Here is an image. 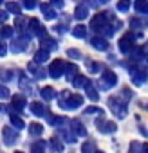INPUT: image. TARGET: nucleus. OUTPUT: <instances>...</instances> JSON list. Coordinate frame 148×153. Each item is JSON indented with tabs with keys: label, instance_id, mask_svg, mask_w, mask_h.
<instances>
[{
	"label": "nucleus",
	"instance_id": "c85d7f7f",
	"mask_svg": "<svg viewBox=\"0 0 148 153\" xmlns=\"http://www.w3.org/2000/svg\"><path fill=\"white\" fill-rule=\"evenodd\" d=\"M49 58H51V52H49V51H43V49H40V51L34 54V63H45Z\"/></svg>",
	"mask_w": 148,
	"mask_h": 153
},
{
	"label": "nucleus",
	"instance_id": "c03bdc74",
	"mask_svg": "<svg viewBox=\"0 0 148 153\" xmlns=\"http://www.w3.org/2000/svg\"><path fill=\"white\" fill-rule=\"evenodd\" d=\"M0 56H2V58L7 56V45H6L4 42H2V45H0Z\"/></svg>",
	"mask_w": 148,
	"mask_h": 153
},
{
	"label": "nucleus",
	"instance_id": "473e14b6",
	"mask_svg": "<svg viewBox=\"0 0 148 153\" xmlns=\"http://www.w3.org/2000/svg\"><path fill=\"white\" fill-rule=\"evenodd\" d=\"M6 11L15 13V15H20V13H22V6H20L18 2H7V4H6Z\"/></svg>",
	"mask_w": 148,
	"mask_h": 153
},
{
	"label": "nucleus",
	"instance_id": "f257e3e1",
	"mask_svg": "<svg viewBox=\"0 0 148 153\" xmlns=\"http://www.w3.org/2000/svg\"><path fill=\"white\" fill-rule=\"evenodd\" d=\"M83 105V96L80 94H72L69 90H63L60 99H58V106L61 110H76Z\"/></svg>",
	"mask_w": 148,
	"mask_h": 153
},
{
	"label": "nucleus",
	"instance_id": "49530a36",
	"mask_svg": "<svg viewBox=\"0 0 148 153\" xmlns=\"http://www.w3.org/2000/svg\"><path fill=\"white\" fill-rule=\"evenodd\" d=\"M143 148H144V153H148V144H143Z\"/></svg>",
	"mask_w": 148,
	"mask_h": 153
},
{
	"label": "nucleus",
	"instance_id": "8fccbe9b",
	"mask_svg": "<svg viewBox=\"0 0 148 153\" xmlns=\"http://www.w3.org/2000/svg\"><path fill=\"white\" fill-rule=\"evenodd\" d=\"M96 153H105V151H96Z\"/></svg>",
	"mask_w": 148,
	"mask_h": 153
},
{
	"label": "nucleus",
	"instance_id": "6ab92c4d",
	"mask_svg": "<svg viewBox=\"0 0 148 153\" xmlns=\"http://www.w3.org/2000/svg\"><path fill=\"white\" fill-rule=\"evenodd\" d=\"M29 72L33 74V78H36V79L45 78V74H47V70L40 68V67H38V63H29Z\"/></svg>",
	"mask_w": 148,
	"mask_h": 153
},
{
	"label": "nucleus",
	"instance_id": "c9c22d12",
	"mask_svg": "<svg viewBox=\"0 0 148 153\" xmlns=\"http://www.w3.org/2000/svg\"><path fill=\"white\" fill-rule=\"evenodd\" d=\"M116 7H117L119 13H126V11L130 9V0H119Z\"/></svg>",
	"mask_w": 148,
	"mask_h": 153
},
{
	"label": "nucleus",
	"instance_id": "7ed1b4c3",
	"mask_svg": "<svg viewBox=\"0 0 148 153\" xmlns=\"http://www.w3.org/2000/svg\"><path fill=\"white\" fill-rule=\"evenodd\" d=\"M116 83H117V76H116V72L110 70V68H105L103 74H101V81H98V88L107 92V90L114 88Z\"/></svg>",
	"mask_w": 148,
	"mask_h": 153
},
{
	"label": "nucleus",
	"instance_id": "37998d69",
	"mask_svg": "<svg viewBox=\"0 0 148 153\" xmlns=\"http://www.w3.org/2000/svg\"><path fill=\"white\" fill-rule=\"evenodd\" d=\"M0 96H2V99H7L11 94H9V88L6 85H2V88H0Z\"/></svg>",
	"mask_w": 148,
	"mask_h": 153
},
{
	"label": "nucleus",
	"instance_id": "cd10ccee",
	"mask_svg": "<svg viewBox=\"0 0 148 153\" xmlns=\"http://www.w3.org/2000/svg\"><path fill=\"white\" fill-rule=\"evenodd\" d=\"M47 149V142L45 140H34L31 144V153H43Z\"/></svg>",
	"mask_w": 148,
	"mask_h": 153
},
{
	"label": "nucleus",
	"instance_id": "0eeeda50",
	"mask_svg": "<svg viewBox=\"0 0 148 153\" xmlns=\"http://www.w3.org/2000/svg\"><path fill=\"white\" fill-rule=\"evenodd\" d=\"M117 47H119V52H121V54H130V52L134 51V34H132V33L125 34V36L117 42Z\"/></svg>",
	"mask_w": 148,
	"mask_h": 153
},
{
	"label": "nucleus",
	"instance_id": "423d86ee",
	"mask_svg": "<svg viewBox=\"0 0 148 153\" xmlns=\"http://www.w3.org/2000/svg\"><path fill=\"white\" fill-rule=\"evenodd\" d=\"M65 70H67V63L61 61V59H52L51 65H49V68H47L49 76H51V78H54V79H58L61 74H65Z\"/></svg>",
	"mask_w": 148,
	"mask_h": 153
},
{
	"label": "nucleus",
	"instance_id": "4c0bfd02",
	"mask_svg": "<svg viewBox=\"0 0 148 153\" xmlns=\"http://www.w3.org/2000/svg\"><path fill=\"white\" fill-rule=\"evenodd\" d=\"M67 56L70 59H81V52L78 49H67Z\"/></svg>",
	"mask_w": 148,
	"mask_h": 153
},
{
	"label": "nucleus",
	"instance_id": "2eb2a0df",
	"mask_svg": "<svg viewBox=\"0 0 148 153\" xmlns=\"http://www.w3.org/2000/svg\"><path fill=\"white\" fill-rule=\"evenodd\" d=\"M29 110H31V114H34L36 117H43V115H47L49 114V110L42 105V103H31V106H29Z\"/></svg>",
	"mask_w": 148,
	"mask_h": 153
},
{
	"label": "nucleus",
	"instance_id": "f8f14e48",
	"mask_svg": "<svg viewBox=\"0 0 148 153\" xmlns=\"http://www.w3.org/2000/svg\"><path fill=\"white\" fill-rule=\"evenodd\" d=\"M61 139H63L65 142H69V144H74L78 137H76V133L72 131L70 126H61Z\"/></svg>",
	"mask_w": 148,
	"mask_h": 153
},
{
	"label": "nucleus",
	"instance_id": "c756f323",
	"mask_svg": "<svg viewBox=\"0 0 148 153\" xmlns=\"http://www.w3.org/2000/svg\"><path fill=\"white\" fill-rule=\"evenodd\" d=\"M29 133H31V137H40L43 133V126L40 123H31L29 124Z\"/></svg>",
	"mask_w": 148,
	"mask_h": 153
},
{
	"label": "nucleus",
	"instance_id": "1a4fd4ad",
	"mask_svg": "<svg viewBox=\"0 0 148 153\" xmlns=\"http://www.w3.org/2000/svg\"><path fill=\"white\" fill-rule=\"evenodd\" d=\"M29 33L34 34V36H38V38H43L45 36V27L42 25V22L38 18H33L31 24H29Z\"/></svg>",
	"mask_w": 148,
	"mask_h": 153
},
{
	"label": "nucleus",
	"instance_id": "2f4dec72",
	"mask_svg": "<svg viewBox=\"0 0 148 153\" xmlns=\"http://www.w3.org/2000/svg\"><path fill=\"white\" fill-rule=\"evenodd\" d=\"M72 36H76V38H85V36H87V25H83V24L76 25V27L72 29Z\"/></svg>",
	"mask_w": 148,
	"mask_h": 153
},
{
	"label": "nucleus",
	"instance_id": "79ce46f5",
	"mask_svg": "<svg viewBox=\"0 0 148 153\" xmlns=\"http://www.w3.org/2000/svg\"><path fill=\"white\" fill-rule=\"evenodd\" d=\"M51 6H52V7H56V9H63L65 2H63V0H51Z\"/></svg>",
	"mask_w": 148,
	"mask_h": 153
},
{
	"label": "nucleus",
	"instance_id": "b1692460",
	"mask_svg": "<svg viewBox=\"0 0 148 153\" xmlns=\"http://www.w3.org/2000/svg\"><path fill=\"white\" fill-rule=\"evenodd\" d=\"M89 16V7L87 6H78L76 9H74V18H76V20H85Z\"/></svg>",
	"mask_w": 148,
	"mask_h": 153
},
{
	"label": "nucleus",
	"instance_id": "9d476101",
	"mask_svg": "<svg viewBox=\"0 0 148 153\" xmlns=\"http://www.w3.org/2000/svg\"><path fill=\"white\" fill-rule=\"evenodd\" d=\"M27 43H29V36H20V38H16V40L11 42V51L18 54V52H22V51H25Z\"/></svg>",
	"mask_w": 148,
	"mask_h": 153
},
{
	"label": "nucleus",
	"instance_id": "ddd939ff",
	"mask_svg": "<svg viewBox=\"0 0 148 153\" xmlns=\"http://www.w3.org/2000/svg\"><path fill=\"white\" fill-rule=\"evenodd\" d=\"M90 45L96 47L98 51H107V49H108V42H107L103 36H98V34L90 38Z\"/></svg>",
	"mask_w": 148,
	"mask_h": 153
},
{
	"label": "nucleus",
	"instance_id": "412c9836",
	"mask_svg": "<svg viewBox=\"0 0 148 153\" xmlns=\"http://www.w3.org/2000/svg\"><path fill=\"white\" fill-rule=\"evenodd\" d=\"M40 45H42V49H43V51H49V52H51V51H54V49L58 47V43H56L52 38H49V36H43V38L40 40Z\"/></svg>",
	"mask_w": 148,
	"mask_h": 153
},
{
	"label": "nucleus",
	"instance_id": "dca6fc26",
	"mask_svg": "<svg viewBox=\"0 0 148 153\" xmlns=\"http://www.w3.org/2000/svg\"><path fill=\"white\" fill-rule=\"evenodd\" d=\"M80 67L78 65H74V63H67V70H65V76H67V79L72 83V79L74 78H78L80 76V70H78Z\"/></svg>",
	"mask_w": 148,
	"mask_h": 153
},
{
	"label": "nucleus",
	"instance_id": "09e8293b",
	"mask_svg": "<svg viewBox=\"0 0 148 153\" xmlns=\"http://www.w3.org/2000/svg\"><path fill=\"white\" fill-rule=\"evenodd\" d=\"M101 2H103V4H105V2H110V0H101Z\"/></svg>",
	"mask_w": 148,
	"mask_h": 153
},
{
	"label": "nucleus",
	"instance_id": "6e6552de",
	"mask_svg": "<svg viewBox=\"0 0 148 153\" xmlns=\"http://www.w3.org/2000/svg\"><path fill=\"white\" fill-rule=\"evenodd\" d=\"M2 140L6 146H13L18 140V130H15L13 126H4L2 128Z\"/></svg>",
	"mask_w": 148,
	"mask_h": 153
},
{
	"label": "nucleus",
	"instance_id": "a211bd4d",
	"mask_svg": "<svg viewBox=\"0 0 148 153\" xmlns=\"http://www.w3.org/2000/svg\"><path fill=\"white\" fill-rule=\"evenodd\" d=\"M49 144H51V148L56 151V153H61L63 149H65V144H63V139L61 137H58V135H54V137H51V140H49Z\"/></svg>",
	"mask_w": 148,
	"mask_h": 153
},
{
	"label": "nucleus",
	"instance_id": "7c9ffc66",
	"mask_svg": "<svg viewBox=\"0 0 148 153\" xmlns=\"http://www.w3.org/2000/svg\"><path fill=\"white\" fill-rule=\"evenodd\" d=\"M96 142L94 140H85L81 144V153H96Z\"/></svg>",
	"mask_w": 148,
	"mask_h": 153
},
{
	"label": "nucleus",
	"instance_id": "4be33fe9",
	"mask_svg": "<svg viewBox=\"0 0 148 153\" xmlns=\"http://www.w3.org/2000/svg\"><path fill=\"white\" fill-rule=\"evenodd\" d=\"M89 83H90L89 78H87V76H81V74L78 76V78L72 79V87H74V88H87Z\"/></svg>",
	"mask_w": 148,
	"mask_h": 153
},
{
	"label": "nucleus",
	"instance_id": "f704fd0d",
	"mask_svg": "<svg viewBox=\"0 0 148 153\" xmlns=\"http://www.w3.org/2000/svg\"><path fill=\"white\" fill-rule=\"evenodd\" d=\"M128 153H144V148H143V144H141V142L134 140V142H130Z\"/></svg>",
	"mask_w": 148,
	"mask_h": 153
},
{
	"label": "nucleus",
	"instance_id": "9b49d317",
	"mask_svg": "<svg viewBox=\"0 0 148 153\" xmlns=\"http://www.w3.org/2000/svg\"><path fill=\"white\" fill-rule=\"evenodd\" d=\"M11 106H13L15 112H22V110L25 108V96H22V94L13 96V97H11Z\"/></svg>",
	"mask_w": 148,
	"mask_h": 153
},
{
	"label": "nucleus",
	"instance_id": "20e7f679",
	"mask_svg": "<svg viewBox=\"0 0 148 153\" xmlns=\"http://www.w3.org/2000/svg\"><path fill=\"white\" fill-rule=\"evenodd\" d=\"M130 78L134 81V85L141 87L148 81V68L146 67H141V65H134L130 68Z\"/></svg>",
	"mask_w": 148,
	"mask_h": 153
},
{
	"label": "nucleus",
	"instance_id": "5701e85b",
	"mask_svg": "<svg viewBox=\"0 0 148 153\" xmlns=\"http://www.w3.org/2000/svg\"><path fill=\"white\" fill-rule=\"evenodd\" d=\"M9 121H11V126H13L15 130H18V131L25 128V123H24V119H22V117H18L16 114H11V115H9Z\"/></svg>",
	"mask_w": 148,
	"mask_h": 153
},
{
	"label": "nucleus",
	"instance_id": "39448f33",
	"mask_svg": "<svg viewBox=\"0 0 148 153\" xmlns=\"http://www.w3.org/2000/svg\"><path fill=\"white\" fill-rule=\"evenodd\" d=\"M96 128H98L99 133L108 135V133H114V131L117 130V124H116L114 121L105 119V117H98V119H96Z\"/></svg>",
	"mask_w": 148,
	"mask_h": 153
},
{
	"label": "nucleus",
	"instance_id": "de8ad7c7",
	"mask_svg": "<svg viewBox=\"0 0 148 153\" xmlns=\"http://www.w3.org/2000/svg\"><path fill=\"white\" fill-rule=\"evenodd\" d=\"M144 51H146V52H148V43H146V47H144Z\"/></svg>",
	"mask_w": 148,
	"mask_h": 153
},
{
	"label": "nucleus",
	"instance_id": "4468645a",
	"mask_svg": "<svg viewBox=\"0 0 148 153\" xmlns=\"http://www.w3.org/2000/svg\"><path fill=\"white\" fill-rule=\"evenodd\" d=\"M70 128H72L74 133H76V137H85V135H87L85 126H83L81 121H78V119H72V121H70Z\"/></svg>",
	"mask_w": 148,
	"mask_h": 153
},
{
	"label": "nucleus",
	"instance_id": "f03ea898",
	"mask_svg": "<svg viewBox=\"0 0 148 153\" xmlns=\"http://www.w3.org/2000/svg\"><path fill=\"white\" fill-rule=\"evenodd\" d=\"M126 105H128V101H125L121 96H110L108 97V108L117 119H125L126 117V112H128Z\"/></svg>",
	"mask_w": 148,
	"mask_h": 153
},
{
	"label": "nucleus",
	"instance_id": "f3484780",
	"mask_svg": "<svg viewBox=\"0 0 148 153\" xmlns=\"http://www.w3.org/2000/svg\"><path fill=\"white\" fill-rule=\"evenodd\" d=\"M40 11H42V15L47 18V20H54L56 18V13H54V7L51 6V4H40Z\"/></svg>",
	"mask_w": 148,
	"mask_h": 153
},
{
	"label": "nucleus",
	"instance_id": "58836bf2",
	"mask_svg": "<svg viewBox=\"0 0 148 153\" xmlns=\"http://www.w3.org/2000/svg\"><path fill=\"white\" fill-rule=\"evenodd\" d=\"M87 67H89V72H99V68H101V63H98V61H87Z\"/></svg>",
	"mask_w": 148,
	"mask_h": 153
},
{
	"label": "nucleus",
	"instance_id": "3c124183",
	"mask_svg": "<svg viewBox=\"0 0 148 153\" xmlns=\"http://www.w3.org/2000/svg\"><path fill=\"white\" fill-rule=\"evenodd\" d=\"M16 153H22V151H16Z\"/></svg>",
	"mask_w": 148,
	"mask_h": 153
},
{
	"label": "nucleus",
	"instance_id": "a878e982",
	"mask_svg": "<svg viewBox=\"0 0 148 153\" xmlns=\"http://www.w3.org/2000/svg\"><path fill=\"white\" fill-rule=\"evenodd\" d=\"M134 9L141 15H146L148 13V0H135L134 2Z\"/></svg>",
	"mask_w": 148,
	"mask_h": 153
},
{
	"label": "nucleus",
	"instance_id": "a18cd8bd",
	"mask_svg": "<svg viewBox=\"0 0 148 153\" xmlns=\"http://www.w3.org/2000/svg\"><path fill=\"white\" fill-rule=\"evenodd\" d=\"M0 20H2V24L7 20V11H2V13H0Z\"/></svg>",
	"mask_w": 148,
	"mask_h": 153
},
{
	"label": "nucleus",
	"instance_id": "a19ab883",
	"mask_svg": "<svg viewBox=\"0 0 148 153\" xmlns=\"http://www.w3.org/2000/svg\"><path fill=\"white\" fill-rule=\"evenodd\" d=\"M38 6V0H24V7L27 9H34Z\"/></svg>",
	"mask_w": 148,
	"mask_h": 153
},
{
	"label": "nucleus",
	"instance_id": "e433bc0d",
	"mask_svg": "<svg viewBox=\"0 0 148 153\" xmlns=\"http://www.w3.org/2000/svg\"><path fill=\"white\" fill-rule=\"evenodd\" d=\"M2 40H9L11 36H13V29L9 27V25H2Z\"/></svg>",
	"mask_w": 148,
	"mask_h": 153
},
{
	"label": "nucleus",
	"instance_id": "ea45409f",
	"mask_svg": "<svg viewBox=\"0 0 148 153\" xmlns=\"http://www.w3.org/2000/svg\"><path fill=\"white\" fill-rule=\"evenodd\" d=\"M85 114H87V115H99V117H101V115H103V110L98 108V106H89V108L85 110Z\"/></svg>",
	"mask_w": 148,
	"mask_h": 153
},
{
	"label": "nucleus",
	"instance_id": "393cba45",
	"mask_svg": "<svg viewBox=\"0 0 148 153\" xmlns=\"http://www.w3.org/2000/svg\"><path fill=\"white\" fill-rule=\"evenodd\" d=\"M85 92H87V97H89L90 101H98V99H99V92H98V88L94 87L92 81L89 83V87L85 88Z\"/></svg>",
	"mask_w": 148,
	"mask_h": 153
},
{
	"label": "nucleus",
	"instance_id": "aec40b11",
	"mask_svg": "<svg viewBox=\"0 0 148 153\" xmlns=\"http://www.w3.org/2000/svg\"><path fill=\"white\" fill-rule=\"evenodd\" d=\"M27 24H31V20H27V18H24V16H18V18H16V24H15L16 29H18V33H22L24 36H27L25 33L29 31V25H27Z\"/></svg>",
	"mask_w": 148,
	"mask_h": 153
},
{
	"label": "nucleus",
	"instance_id": "72a5a7b5",
	"mask_svg": "<svg viewBox=\"0 0 148 153\" xmlns=\"http://www.w3.org/2000/svg\"><path fill=\"white\" fill-rule=\"evenodd\" d=\"M130 24H132V27H134V29H144V27L148 25V22H146L144 18H132V20H130Z\"/></svg>",
	"mask_w": 148,
	"mask_h": 153
},
{
	"label": "nucleus",
	"instance_id": "bb28decb",
	"mask_svg": "<svg viewBox=\"0 0 148 153\" xmlns=\"http://www.w3.org/2000/svg\"><path fill=\"white\" fill-rule=\"evenodd\" d=\"M40 96H42L45 101H51V99L56 97V90H54L52 87H43V88L40 90Z\"/></svg>",
	"mask_w": 148,
	"mask_h": 153
}]
</instances>
